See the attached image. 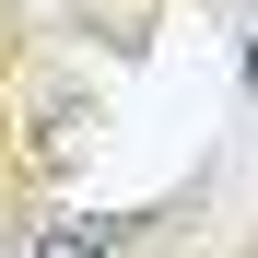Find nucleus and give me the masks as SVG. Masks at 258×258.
Masks as SVG:
<instances>
[{
    "mask_svg": "<svg viewBox=\"0 0 258 258\" xmlns=\"http://www.w3.org/2000/svg\"><path fill=\"white\" fill-rule=\"evenodd\" d=\"M235 223V141H211L188 176H164L141 200H59L24 235V258H211Z\"/></svg>",
    "mask_w": 258,
    "mask_h": 258,
    "instance_id": "obj_1",
    "label": "nucleus"
},
{
    "mask_svg": "<svg viewBox=\"0 0 258 258\" xmlns=\"http://www.w3.org/2000/svg\"><path fill=\"white\" fill-rule=\"evenodd\" d=\"M59 35L35 0H0V258H24V235L59 211V188L35 176V141H24V94H35V59Z\"/></svg>",
    "mask_w": 258,
    "mask_h": 258,
    "instance_id": "obj_2",
    "label": "nucleus"
},
{
    "mask_svg": "<svg viewBox=\"0 0 258 258\" xmlns=\"http://www.w3.org/2000/svg\"><path fill=\"white\" fill-rule=\"evenodd\" d=\"M47 12V35L59 47H82V59H153L164 47V24H176V0H35Z\"/></svg>",
    "mask_w": 258,
    "mask_h": 258,
    "instance_id": "obj_3",
    "label": "nucleus"
},
{
    "mask_svg": "<svg viewBox=\"0 0 258 258\" xmlns=\"http://www.w3.org/2000/svg\"><path fill=\"white\" fill-rule=\"evenodd\" d=\"M211 258H258V200H246L235 223H223V246H211Z\"/></svg>",
    "mask_w": 258,
    "mask_h": 258,
    "instance_id": "obj_4",
    "label": "nucleus"
},
{
    "mask_svg": "<svg viewBox=\"0 0 258 258\" xmlns=\"http://www.w3.org/2000/svg\"><path fill=\"white\" fill-rule=\"evenodd\" d=\"M176 12H211V24H235V12H246V0H176Z\"/></svg>",
    "mask_w": 258,
    "mask_h": 258,
    "instance_id": "obj_5",
    "label": "nucleus"
}]
</instances>
